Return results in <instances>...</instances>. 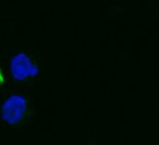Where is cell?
<instances>
[{
    "mask_svg": "<svg viewBox=\"0 0 159 145\" xmlns=\"http://www.w3.org/2000/svg\"><path fill=\"white\" fill-rule=\"evenodd\" d=\"M27 114V101L19 95H13L6 99L2 107V118L7 124H18Z\"/></svg>",
    "mask_w": 159,
    "mask_h": 145,
    "instance_id": "obj_1",
    "label": "cell"
},
{
    "mask_svg": "<svg viewBox=\"0 0 159 145\" xmlns=\"http://www.w3.org/2000/svg\"><path fill=\"white\" fill-rule=\"evenodd\" d=\"M37 65L31 62V59L25 53L16 55L12 61V75L16 80H25L30 77H34L37 74Z\"/></svg>",
    "mask_w": 159,
    "mask_h": 145,
    "instance_id": "obj_2",
    "label": "cell"
},
{
    "mask_svg": "<svg viewBox=\"0 0 159 145\" xmlns=\"http://www.w3.org/2000/svg\"><path fill=\"white\" fill-rule=\"evenodd\" d=\"M3 83V71H2V68H0V85Z\"/></svg>",
    "mask_w": 159,
    "mask_h": 145,
    "instance_id": "obj_3",
    "label": "cell"
}]
</instances>
